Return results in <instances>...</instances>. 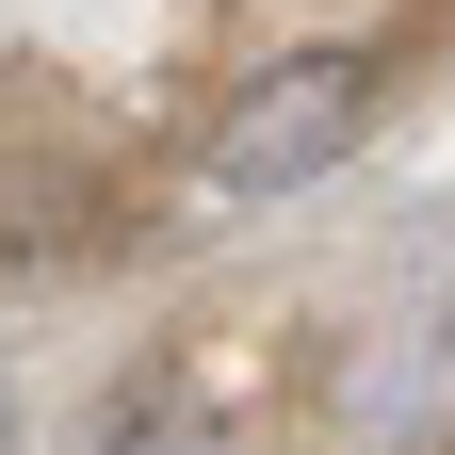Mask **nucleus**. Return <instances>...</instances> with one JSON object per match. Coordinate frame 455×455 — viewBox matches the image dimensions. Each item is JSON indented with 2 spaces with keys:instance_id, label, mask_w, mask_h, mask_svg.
Listing matches in <instances>:
<instances>
[{
  "instance_id": "obj_1",
  "label": "nucleus",
  "mask_w": 455,
  "mask_h": 455,
  "mask_svg": "<svg viewBox=\"0 0 455 455\" xmlns=\"http://www.w3.org/2000/svg\"><path fill=\"white\" fill-rule=\"evenodd\" d=\"M358 131H374V82L341 66V49H293V66H276V82H244V98L212 114V147H196V180L260 212V196H309V180H325V163L358 147Z\"/></svg>"
}]
</instances>
